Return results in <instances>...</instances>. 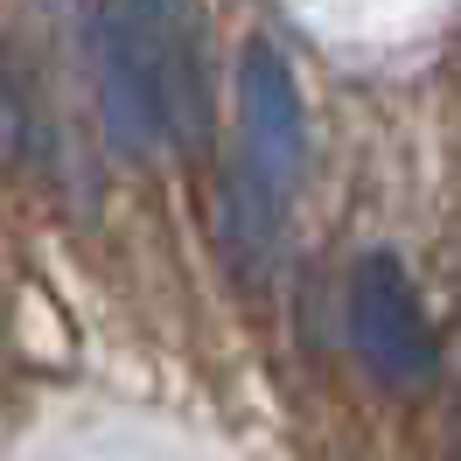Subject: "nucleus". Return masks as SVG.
Wrapping results in <instances>:
<instances>
[{
	"label": "nucleus",
	"mask_w": 461,
	"mask_h": 461,
	"mask_svg": "<svg viewBox=\"0 0 461 461\" xmlns=\"http://www.w3.org/2000/svg\"><path fill=\"white\" fill-rule=\"evenodd\" d=\"M98 105L119 154H168L203 133V57L182 0H105L98 14Z\"/></svg>",
	"instance_id": "obj_1"
},
{
	"label": "nucleus",
	"mask_w": 461,
	"mask_h": 461,
	"mask_svg": "<svg viewBox=\"0 0 461 461\" xmlns=\"http://www.w3.org/2000/svg\"><path fill=\"white\" fill-rule=\"evenodd\" d=\"M238 133H245V189L259 196V210H273L308 168V105L273 42H245L238 57Z\"/></svg>",
	"instance_id": "obj_2"
},
{
	"label": "nucleus",
	"mask_w": 461,
	"mask_h": 461,
	"mask_svg": "<svg viewBox=\"0 0 461 461\" xmlns=\"http://www.w3.org/2000/svg\"><path fill=\"white\" fill-rule=\"evenodd\" d=\"M349 349L392 392H412L433 371V336H427V315H420V294L405 280V266L384 259V252H371L349 273Z\"/></svg>",
	"instance_id": "obj_3"
},
{
	"label": "nucleus",
	"mask_w": 461,
	"mask_h": 461,
	"mask_svg": "<svg viewBox=\"0 0 461 461\" xmlns=\"http://www.w3.org/2000/svg\"><path fill=\"white\" fill-rule=\"evenodd\" d=\"M22 133H29V119H22V91L7 77V57H0V168L22 154Z\"/></svg>",
	"instance_id": "obj_4"
},
{
	"label": "nucleus",
	"mask_w": 461,
	"mask_h": 461,
	"mask_svg": "<svg viewBox=\"0 0 461 461\" xmlns=\"http://www.w3.org/2000/svg\"><path fill=\"white\" fill-rule=\"evenodd\" d=\"M455 461H461V412H455Z\"/></svg>",
	"instance_id": "obj_5"
}]
</instances>
